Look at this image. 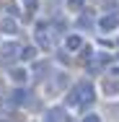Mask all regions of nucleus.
<instances>
[{"label":"nucleus","instance_id":"obj_1","mask_svg":"<svg viewBox=\"0 0 119 122\" xmlns=\"http://www.w3.org/2000/svg\"><path fill=\"white\" fill-rule=\"evenodd\" d=\"M114 26H119V16H109V18H101V29H114Z\"/></svg>","mask_w":119,"mask_h":122},{"label":"nucleus","instance_id":"obj_3","mask_svg":"<svg viewBox=\"0 0 119 122\" xmlns=\"http://www.w3.org/2000/svg\"><path fill=\"white\" fill-rule=\"evenodd\" d=\"M10 78H13L16 83H21V81L26 78V70H16V73H10Z\"/></svg>","mask_w":119,"mask_h":122},{"label":"nucleus","instance_id":"obj_4","mask_svg":"<svg viewBox=\"0 0 119 122\" xmlns=\"http://www.w3.org/2000/svg\"><path fill=\"white\" fill-rule=\"evenodd\" d=\"M80 5H83V0H70V3H67V8H70V10H78Z\"/></svg>","mask_w":119,"mask_h":122},{"label":"nucleus","instance_id":"obj_2","mask_svg":"<svg viewBox=\"0 0 119 122\" xmlns=\"http://www.w3.org/2000/svg\"><path fill=\"white\" fill-rule=\"evenodd\" d=\"M80 44H83V39H80V36H70V39H67V47H70V49H78Z\"/></svg>","mask_w":119,"mask_h":122}]
</instances>
